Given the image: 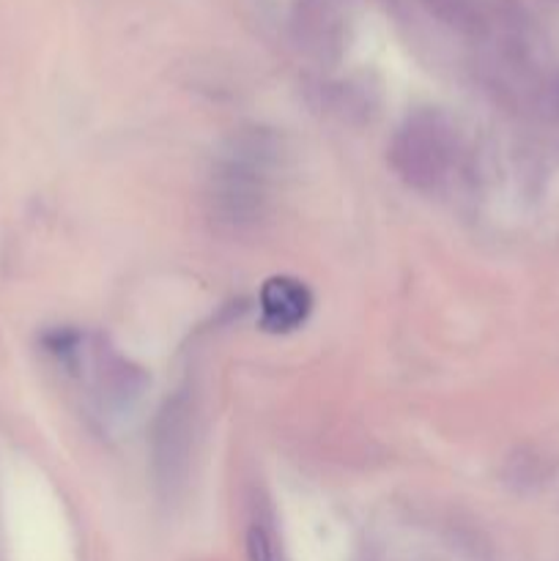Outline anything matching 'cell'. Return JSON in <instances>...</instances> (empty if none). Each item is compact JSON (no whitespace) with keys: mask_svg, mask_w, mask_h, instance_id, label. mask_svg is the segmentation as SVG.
I'll list each match as a JSON object with an SVG mask.
<instances>
[{"mask_svg":"<svg viewBox=\"0 0 559 561\" xmlns=\"http://www.w3.org/2000/svg\"><path fill=\"white\" fill-rule=\"evenodd\" d=\"M310 290L290 277H274L263 285L261 307H263V327L272 332H288L296 329L310 312Z\"/></svg>","mask_w":559,"mask_h":561,"instance_id":"cell-1","label":"cell"},{"mask_svg":"<svg viewBox=\"0 0 559 561\" xmlns=\"http://www.w3.org/2000/svg\"><path fill=\"white\" fill-rule=\"evenodd\" d=\"M247 557L250 561H280L272 535L263 526H252L247 535Z\"/></svg>","mask_w":559,"mask_h":561,"instance_id":"cell-2","label":"cell"}]
</instances>
